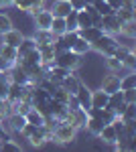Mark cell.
<instances>
[{"label": "cell", "mask_w": 136, "mask_h": 152, "mask_svg": "<svg viewBox=\"0 0 136 152\" xmlns=\"http://www.w3.org/2000/svg\"><path fill=\"white\" fill-rule=\"evenodd\" d=\"M75 138H77V130L73 128L69 122L61 120V122L55 126V130H53L51 142H57V144H71Z\"/></svg>", "instance_id": "obj_1"}, {"label": "cell", "mask_w": 136, "mask_h": 152, "mask_svg": "<svg viewBox=\"0 0 136 152\" xmlns=\"http://www.w3.org/2000/svg\"><path fill=\"white\" fill-rule=\"evenodd\" d=\"M55 65L65 67V69H69V71H75L81 65V55L73 53L71 49H67V51H59V53L55 55Z\"/></svg>", "instance_id": "obj_2"}, {"label": "cell", "mask_w": 136, "mask_h": 152, "mask_svg": "<svg viewBox=\"0 0 136 152\" xmlns=\"http://www.w3.org/2000/svg\"><path fill=\"white\" fill-rule=\"evenodd\" d=\"M118 47V41H116V37L114 35H108V33H104L98 41H93L91 43V49L93 51H98L100 55L104 57H108V55H114V49Z\"/></svg>", "instance_id": "obj_3"}, {"label": "cell", "mask_w": 136, "mask_h": 152, "mask_svg": "<svg viewBox=\"0 0 136 152\" xmlns=\"http://www.w3.org/2000/svg\"><path fill=\"white\" fill-rule=\"evenodd\" d=\"M104 33H108V35H120V26H122V20L116 16V12L114 14H106L102 16V23H100Z\"/></svg>", "instance_id": "obj_4"}, {"label": "cell", "mask_w": 136, "mask_h": 152, "mask_svg": "<svg viewBox=\"0 0 136 152\" xmlns=\"http://www.w3.org/2000/svg\"><path fill=\"white\" fill-rule=\"evenodd\" d=\"M65 122H69L73 128L79 132V130L85 128V122H87V112H85V110H81V107L71 110V112H67V116H65Z\"/></svg>", "instance_id": "obj_5"}, {"label": "cell", "mask_w": 136, "mask_h": 152, "mask_svg": "<svg viewBox=\"0 0 136 152\" xmlns=\"http://www.w3.org/2000/svg\"><path fill=\"white\" fill-rule=\"evenodd\" d=\"M26 140H29V144H31L33 148H39V146H43L45 142L51 140V134L47 132L45 126H37V128L33 130V134H31Z\"/></svg>", "instance_id": "obj_6"}, {"label": "cell", "mask_w": 136, "mask_h": 152, "mask_svg": "<svg viewBox=\"0 0 136 152\" xmlns=\"http://www.w3.org/2000/svg\"><path fill=\"white\" fill-rule=\"evenodd\" d=\"M35 18V28H41V31H49V26H51V20H53V14L49 8H41V10L37 12L33 16Z\"/></svg>", "instance_id": "obj_7"}, {"label": "cell", "mask_w": 136, "mask_h": 152, "mask_svg": "<svg viewBox=\"0 0 136 152\" xmlns=\"http://www.w3.org/2000/svg\"><path fill=\"white\" fill-rule=\"evenodd\" d=\"M79 85H81V79H79V75L77 73H69V75H65L61 81H59V87H63L65 91H69V94H75L77 89H79Z\"/></svg>", "instance_id": "obj_8"}, {"label": "cell", "mask_w": 136, "mask_h": 152, "mask_svg": "<svg viewBox=\"0 0 136 152\" xmlns=\"http://www.w3.org/2000/svg\"><path fill=\"white\" fill-rule=\"evenodd\" d=\"M102 35H104L102 26H93V24H91V26H87V28H77V37H81L83 41H87L90 47H91V43L98 41Z\"/></svg>", "instance_id": "obj_9"}, {"label": "cell", "mask_w": 136, "mask_h": 152, "mask_svg": "<svg viewBox=\"0 0 136 152\" xmlns=\"http://www.w3.org/2000/svg\"><path fill=\"white\" fill-rule=\"evenodd\" d=\"M100 89H104L106 94H114V91H118V89H120V75L110 71V73L102 79V87H100Z\"/></svg>", "instance_id": "obj_10"}, {"label": "cell", "mask_w": 136, "mask_h": 152, "mask_svg": "<svg viewBox=\"0 0 136 152\" xmlns=\"http://www.w3.org/2000/svg\"><path fill=\"white\" fill-rule=\"evenodd\" d=\"M0 37H2V45H8V47H14V49L18 47L21 41L24 39V35L21 33V31H16L14 26H12L10 31H6L4 35H0Z\"/></svg>", "instance_id": "obj_11"}, {"label": "cell", "mask_w": 136, "mask_h": 152, "mask_svg": "<svg viewBox=\"0 0 136 152\" xmlns=\"http://www.w3.org/2000/svg\"><path fill=\"white\" fill-rule=\"evenodd\" d=\"M98 138H100L106 146H114V144L118 142V136H116V130H114L112 124H104V128L100 130Z\"/></svg>", "instance_id": "obj_12"}, {"label": "cell", "mask_w": 136, "mask_h": 152, "mask_svg": "<svg viewBox=\"0 0 136 152\" xmlns=\"http://www.w3.org/2000/svg\"><path fill=\"white\" fill-rule=\"evenodd\" d=\"M53 16H61V18H65L69 12L73 10V6H71V2L69 0H55L53 2V6L49 8Z\"/></svg>", "instance_id": "obj_13"}, {"label": "cell", "mask_w": 136, "mask_h": 152, "mask_svg": "<svg viewBox=\"0 0 136 152\" xmlns=\"http://www.w3.org/2000/svg\"><path fill=\"white\" fill-rule=\"evenodd\" d=\"M75 97H77V102H79V107L81 110H90L91 107V89H87V85H83L81 83L79 89L75 91Z\"/></svg>", "instance_id": "obj_14"}, {"label": "cell", "mask_w": 136, "mask_h": 152, "mask_svg": "<svg viewBox=\"0 0 136 152\" xmlns=\"http://www.w3.org/2000/svg\"><path fill=\"white\" fill-rule=\"evenodd\" d=\"M39 55H41V63H55V55L57 51L53 47V43H47V45H39Z\"/></svg>", "instance_id": "obj_15"}, {"label": "cell", "mask_w": 136, "mask_h": 152, "mask_svg": "<svg viewBox=\"0 0 136 152\" xmlns=\"http://www.w3.org/2000/svg\"><path fill=\"white\" fill-rule=\"evenodd\" d=\"M35 49H37V43H35V39H33V37H24L23 41H21V45L16 47V53H18V57H16V59L26 57L31 51H35Z\"/></svg>", "instance_id": "obj_16"}, {"label": "cell", "mask_w": 136, "mask_h": 152, "mask_svg": "<svg viewBox=\"0 0 136 152\" xmlns=\"http://www.w3.org/2000/svg\"><path fill=\"white\" fill-rule=\"evenodd\" d=\"M33 39H35V43H37V47H39V45H47V43H55L57 41V37L53 35L51 31H41V28L35 31Z\"/></svg>", "instance_id": "obj_17"}, {"label": "cell", "mask_w": 136, "mask_h": 152, "mask_svg": "<svg viewBox=\"0 0 136 152\" xmlns=\"http://www.w3.org/2000/svg\"><path fill=\"white\" fill-rule=\"evenodd\" d=\"M108 95L104 89H98V91H91V107H106L108 105Z\"/></svg>", "instance_id": "obj_18"}, {"label": "cell", "mask_w": 136, "mask_h": 152, "mask_svg": "<svg viewBox=\"0 0 136 152\" xmlns=\"http://www.w3.org/2000/svg\"><path fill=\"white\" fill-rule=\"evenodd\" d=\"M24 120H26L29 124H33V126H43V124H45V116H43L39 110H35V107H31V110L24 114Z\"/></svg>", "instance_id": "obj_19"}, {"label": "cell", "mask_w": 136, "mask_h": 152, "mask_svg": "<svg viewBox=\"0 0 136 152\" xmlns=\"http://www.w3.org/2000/svg\"><path fill=\"white\" fill-rule=\"evenodd\" d=\"M49 31L53 33L55 37L63 35L65 31H67V24H65V18H61V16H53V20H51V26H49Z\"/></svg>", "instance_id": "obj_20"}, {"label": "cell", "mask_w": 136, "mask_h": 152, "mask_svg": "<svg viewBox=\"0 0 136 152\" xmlns=\"http://www.w3.org/2000/svg\"><path fill=\"white\" fill-rule=\"evenodd\" d=\"M0 57L6 59L10 65L16 63V57H18V53H16V49L14 47H8V45H0Z\"/></svg>", "instance_id": "obj_21"}, {"label": "cell", "mask_w": 136, "mask_h": 152, "mask_svg": "<svg viewBox=\"0 0 136 152\" xmlns=\"http://www.w3.org/2000/svg\"><path fill=\"white\" fill-rule=\"evenodd\" d=\"M116 16L122 20V23H128V20H136V8H126V6H120L116 10Z\"/></svg>", "instance_id": "obj_22"}, {"label": "cell", "mask_w": 136, "mask_h": 152, "mask_svg": "<svg viewBox=\"0 0 136 152\" xmlns=\"http://www.w3.org/2000/svg\"><path fill=\"white\" fill-rule=\"evenodd\" d=\"M102 128H104V122H102V120H98V118H87V122H85V130L90 132L91 136H98Z\"/></svg>", "instance_id": "obj_23"}, {"label": "cell", "mask_w": 136, "mask_h": 152, "mask_svg": "<svg viewBox=\"0 0 136 152\" xmlns=\"http://www.w3.org/2000/svg\"><path fill=\"white\" fill-rule=\"evenodd\" d=\"M71 51L83 57L85 53H90V51H91V47H90V43H87V41H83L81 37H77V39H75V43H73V47H71Z\"/></svg>", "instance_id": "obj_24"}, {"label": "cell", "mask_w": 136, "mask_h": 152, "mask_svg": "<svg viewBox=\"0 0 136 152\" xmlns=\"http://www.w3.org/2000/svg\"><path fill=\"white\" fill-rule=\"evenodd\" d=\"M104 63H106V67H108V71H112V73H120V71L124 69L122 61H120V59H116L114 55H108V57L104 59Z\"/></svg>", "instance_id": "obj_25"}, {"label": "cell", "mask_w": 136, "mask_h": 152, "mask_svg": "<svg viewBox=\"0 0 136 152\" xmlns=\"http://www.w3.org/2000/svg\"><path fill=\"white\" fill-rule=\"evenodd\" d=\"M120 35L128 37V39H134V37H136V20L122 23V26H120Z\"/></svg>", "instance_id": "obj_26"}, {"label": "cell", "mask_w": 136, "mask_h": 152, "mask_svg": "<svg viewBox=\"0 0 136 152\" xmlns=\"http://www.w3.org/2000/svg\"><path fill=\"white\" fill-rule=\"evenodd\" d=\"M136 87V73L130 71L128 75H120V89H130Z\"/></svg>", "instance_id": "obj_27"}, {"label": "cell", "mask_w": 136, "mask_h": 152, "mask_svg": "<svg viewBox=\"0 0 136 152\" xmlns=\"http://www.w3.org/2000/svg\"><path fill=\"white\" fill-rule=\"evenodd\" d=\"M91 16L87 14V10L85 8H81V10H77V28H87V26H91Z\"/></svg>", "instance_id": "obj_28"}, {"label": "cell", "mask_w": 136, "mask_h": 152, "mask_svg": "<svg viewBox=\"0 0 136 152\" xmlns=\"http://www.w3.org/2000/svg\"><path fill=\"white\" fill-rule=\"evenodd\" d=\"M120 120H122V122H134L136 120V104H126Z\"/></svg>", "instance_id": "obj_29"}, {"label": "cell", "mask_w": 136, "mask_h": 152, "mask_svg": "<svg viewBox=\"0 0 136 152\" xmlns=\"http://www.w3.org/2000/svg\"><path fill=\"white\" fill-rule=\"evenodd\" d=\"M91 4L96 6V10L100 12L102 16H106V14H114V12H116L112 6H110V4L106 2V0H96V2H91Z\"/></svg>", "instance_id": "obj_30"}, {"label": "cell", "mask_w": 136, "mask_h": 152, "mask_svg": "<svg viewBox=\"0 0 136 152\" xmlns=\"http://www.w3.org/2000/svg\"><path fill=\"white\" fill-rule=\"evenodd\" d=\"M10 28H12V18L2 10V12H0V35H4V33L10 31Z\"/></svg>", "instance_id": "obj_31"}, {"label": "cell", "mask_w": 136, "mask_h": 152, "mask_svg": "<svg viewBox=\"0 0 136 152\" xmlns=\"http://www.w3.org/2000/svg\"><path fill=\"white\" fill-rule=\"evenodd\" d=\"M0 150H2V152H21L23 148H21L16 142L12 140V138H8V140L0 142Z\"/></svg>", "instance_id": "obj_32"}, {"label": "cell", "mask_w": 136, "mask_h": 152, "mask_svg": "<svg viewBox=\"0 0 136 152\" xmlns=\"http://www.w3.org/2000/svg\"><path fill=\"white\" fill-rule=\"evenodd\" d=\"M122 65H124V69H128V71H134L136 69V55H134L132 49H130V53L122 59Z\"/></svg>", "instance_id": "obj_33"}, {"label": "cell", "mask_w": 136, "mask_h": 152, "mask_svg": "<svg viewBox=\"0 0 136 152\" xmlns=\"http://www.w3.org/2000/svg\"><path fill=\"white\" fill-rule=\"evenodd\" d=\"M65 24H67V31H77V10L75 8L65 16Z\"/></svg>", "instance_id": "obj_34"}, {"label": "cell", "mask_w": 136, "mask_h": 152, "mask_svg": "<svg viewBox=\"0 0 136 152\" xmlns=\"http://www.w3.org/2000/svg\"><path fill=\"white\" fill-rule=\"evenodd\" d=\"M10 112H12V104L8 99H0V120H4Z\"/></svg>", "instance_id": "obj_35"}, {"label": "cell", "mask_w": 136, "mask_h": 152, "mask_svg": "<svg viewBox=\"0 0 136 152\" xmlns=\"http://www.w3.org/2000/svg\"><path fill=\"white\" fill-rule=\"evenodd\" d=\"M122 97H124L126 104H136V87H130V89H122Z\"/></svg>", "instance_id": "obj_36"}, {"label": "cell", "mask_w": 136, "mask_h": 152, "mask_svg": "<svg viewBox=\"0 0 136 152\" xmlns=\"http://www.w3.org/2000/svg\"><path fill=\"white\" fill-rule=\"evenodd\" d=\"M128 53H130V47H124V45H120V43H118V47L114 49V57L120 59V61H122V59H124Z\"/></svg>", "instance_id": "obj_37"}, {"label": "cell", "mask_w": 136, "mask_h": 152, "mask_svg": "<svg viewBox=\"0 0 136 152\" xmlns=\"http://www.w3.org/2000/svg\"><path fill=\"white\" fill-rule=\"evenodd\" d=\"M21 59H24L26 63H41V55H39V49H35V51H31L26 57H21Z\"/></svg>", "instance_id": "obj_38"}, {"label": "cell", "mask_w": 136, "mask_h": 152, "mask_svg": "<svg viewBox=\"0 0 136 152\" xmlns=\"http://www.w3.org/2000/svg\"><path fill=\"white\" fill-rule=\"evenodd\" d=\"M67 110L71 112V110H77L79 107V102H77V97H75V94H69V99H67Z\"/></svg>", "instance_id": "obj_39"}, {"label": "cell", "mask_w": 136, "mask_h": 152, "mask_svg": "<svg viewBox=\"0 0 136 152\" xmlns=\"http://www.w3.org/2000/svg\"><path fill=\"white\" fill-rule=\"evenodd\" d=\"M71 2V6L75 8V10H81V8H85V4L90 2V0H69Z\"/></svg>", "instance_id": "obj_40"}, {"label": "cell", "mask_w": 136, "mask_h": 152, "mask_svg": "<svg viewBox=\"0 0 136 152\" xmlns=\"http://www.w3.org/2000/svg\"><path fill=\"white\" fill-rule=\"evenodd\" d=\"M106 2H108V4H110V6H112L114 10H118V8H120V6H122V0H106Z\"/></svg>", "instance_id": "obj_41"}, {"label": "cell", "mask_w": 136, "mask_h": 152, "mask_svg": "<svg viewBox=\"0 0 136 152\" xmlns=\"http://www.w3.org/2000/svg\"><path fill=\"white\" fill-rule=\"evenodd\" d=\"M8 6H12V0H0V12L4 8H8Z\"/></svg>", "instance_id": "obj_42"}, {"label": "cell", "mask_w": 136, "mask_h": 152, "mask_svg": "<svg viewBox=\"0 0 136 152\" xmlns=\"http://www.w3.org/2000/svg\"><path fill=\"white\" fill-rule=\"evenodd\" d=\"M0 128H2V120H0Z\"/></svg>", "instance_id": "obj_43"}, {"label": "cell", "mask_w": 136, "mask_h": 152, "mask_svg": "<svg viewBox=\"0 0 136 152\" xmlns=\"http://www.w3.org/2000/svg\"><path fill=\"white\" fill-rule=\"evenodd\" d=\"M90 2H96V0H90Z\"/></svg>", "instance_id": "obj_44"}]
</instances>
